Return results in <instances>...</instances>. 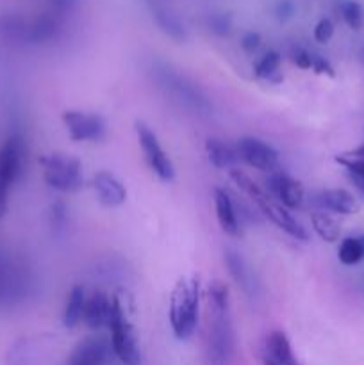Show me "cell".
Here are the masks:
<instances>
[{"label":"cell","mask_w":364,"mask_h":365,"mask_svg":"<svg viewBox=\"0 0 364 365\" xmlns=\"http://www.w3.org/2000/svg\"><path fill=\"white\" fill-rule=\"evenodd\" d=\"M200 282L198 278H181L170 296V324L178 341H188L198 324Z\"/></svg>","instance_id":"obj_1"},{"label":"cell","mask_w":364,"mask_h":365,"mask_svg":"<svg viewBox=\"0 0 364 365\" xmlns=\"http://www.w3.org/2000/svg\"><path fill=\"white\" fill-rule=\"evenodd\" d=\"M107 327L111 330V346L113 353L118 356L123 365H139L141 355H139L138 341H136L132 324L128 323L125 316L123 305L120 298L113 296L109 305V317H107Z\"/></svg>","instance_id":"obj_2"},{"label":"cell","mask_w":364,"mask_h":365,"mask_svg":"<svg viewBox=\"0 0 364 365\" xmlns=\"http://www.w3.org/2000/svg\"><path fill=\"white\" fill-rule=\"evenodd\" d=\"M39 164L43 166V178L50 187L61 192H77L84 185L82 178V164L77 157L66 153H50L41 157Z\"/></svg>","instance_id":"obj_3"},{"label":"cell","mask_w":364,"mask_h":365,"mask_svg":"<svg viewBox=\"0 0 364 365\" xmlns=\"http://www.w3.org/2000/svg\"><path fill=\"white\" fill-rule=\"evenodd\" d=\"M25 148L18 135H11L0 146V217L7 212L9 191L24 171Z\"/></svg>","instance_id":"obj_4"},{"label":"cell","mask_w":364,"mask_h":365,"mask_svg":"<svg viewBox=\"0 0 364 365\" xmlns=\"http://www.w3.org/2000/svg\"><path fill=\"white\" fill-rule=\"evenodd\" d=\"M207 365H231L234 359V330L228 312L213 310L206 344Z\"/></svg>","instance_id":"obj_5"},{"label":"cell","mask_w":364,"mask_h":365,"mask_svg":"<svg viewBox=\"0 0 364 365\" xmlns=\"http://www.w3.org/2000/svg\"><path fill=\"white\" fill-rule=\"evenodd\" d=\"M134 127L139 139V145H141V150L143 153H145V159L146 163H148L150 170H152L163 182L173 180V163H171L170 157L166 155V152L161 148L159 141H157V135L153 134L152 128H150L148 125L143 123V121H136Z\"/></svg>","instance_id":"obj_6"},{"label":"cell","mask_w":364,"mask_h":365,"mask_svg":"<svg viewBox=\"0 0 364 365\" xmlns=\"http://www.w3.org/2000/svg\"><path fill=\"white\" fill-rule=\"evenodd\" d=\"M63 123L71 141H100L106 135V121L98 114L64 110Z\"/></svg>","instance_id":"obj_7"},{"label":"cell","mask_w":364,"mask_h":365,"mask_svg":"<svg viewBox=\"0 0 364 365\" xmlns=\"http://www.w3.org/2000/svg\"><path fill=\"white\" fill-rule=\"evenodd\" d=\"M239 153V159L245 160L252 168L261 171L273 173L278 168V153L273 146L261 141L257 138H241L236 146Z\"/></svg>","instance_id":"obj_8"},{"label":"cell","mask_w":364,"mask_h":365,"mask_svg":"<svg viewBox=\"0 0 364 365\" xmlns=\"http://www.w3.org/2000/svg\"><path fill=\"white\" fill-rule=\"evenodd\" d=\"M159 82L166 91H170L175 96V100H178L184 106L193 107L195 110H206V113L209 110V102L198 91V88L186 82L184 77H181L178 73L170 71V68H163L161 70Z\"/></svg>","instance_id":"obj_9"},{"label":"cell","mask_w":364,"mask_h":365,"mask_svg":"<svg viewBox=\"0 0 364 365\" xmlns=\"http://www.w3.org/2000/svg\"><path fill=\"white\" fill-rule=\"evenodd\" d=\"M259 212H263V216H266L271 223L277 225L280 230H284L285 234L291 235L296 241H307L309 239V234H307L305 227L293 216L291 212H288L285 207L277 205V203L271 202L270 196H264L259 202H256Z\"/></svg>","instance_id":"obj_10"},{"label":"cell","mask_w":364,"mask_h":365,"mask_svg":"<svg viewBox=\"0 0 364 365\" xmlns=\"http://www.w3.org/2000/svg\"><path fill=\"white\" fill-rule=\"evenodd\" d=\"M259 356L263 365H300L295 353H293L288 335L280 330L271 331L264 339Z\"/></svg>","instance_id":"obj_11"},{"label":"cell","mask_w":364,"mask_h":365,"mask_svg":"<svg viewBox=\"0 0 364 365\" xmlns=\"http://www.w3.org/2000/svg\"><path fill=\"white\" fill-rule=\"evenodd\" d=\"M270 196L280 200L285 209H298L303 203V185L288 173L273 171L266 180Z\"/></svg>","instance_id":"obj_12"},{"label":"cell","mask_w":364,"mask_h":365,"mask_svg":"<svg viewBox=\"0 0 364 365\" xmlns=\"http://www.w3.org/2000/svg\"><path fill=\"white\" fill-rule=\"evenodd\" d=\"M113 346L103 337H88L79 342L70 355V365H107Z\"/></svg>","instance_id":"obj_13"},{"label":"cell","mask_w":364,"mask_h":365,"mask_svg":"<svg viewBox=\"0 0 364 365\" xmlns=\"http://www.w3.org/2000/svg\"><path fill=\"white\" fill-rule=\"evenodd\" d=\"M93 189L98 195L100 203L106 207H120L127 200V189L121 184L120 178L114 177L109 171H98L93 177Z\"/></svg>","instance_id":"obj_14"},{"label":"cell","mask_w":364,"mask_h":365,"mask_svg":"<svg viewBox=\"0 0 364 365\" xmlns=\"http://www.w3.org/2000/svg\"><path fill=\"white\" fill-rule=\"evenodd\" d=\"M214 209H216L218 223H220L221 230L231 237H241L243 230L241 225L238 221V214H236L234 203H232L231 196L223 191V189H214Z\"/></svg>","instance_id":"obj_15"},{"label":"cell","mask_w":364,"mask_h":365,"mask_svg":"<svg viewBox=\"0 0 364 365\" xmlns=\"http://www.w3.org/2000/svg\"><path fill=\"white\" fill-rule=\"evenodd\" d=\"M225 264H227L228 267V274H231L232 280L238 284V287L241 289L245 294H256V278H253L252 269H250L248 264L245 262V259H243L238 252H234V250H227V252H225Z\"/></svg>","instance_id":"obj_16"},{"label":"cell","mask_w":364,"mask_h":365,"mask_svg":"<svg viewBox=\"0 0 364 365\" xmlns=\"http://www.w3.org/2000/svg\"><path fill=\"white\" fill-rule=\"evenodd\" d=\"M109 305L111 299L102 291H95L89 298H86L84 314H82V319H84L86 327L91 328V330H100L103 324H107Z\"/></svg>","instance_id":"obj_17"},{"label":"cell","mask_w":364,"mask_h":365,"mask_svg":"<svg viewBox=\"0 0 364 365\" xmlns=\"http://www.w3.org/2000/svg\"><path fill=\"white\" fill-rule=\"evenodd\" d=\"M206 153L209 157L211 164L218 170H234L238 166L239 159V153L238 150L232 148L231 145H227L225 141L221 139H214L209 138L206 141Z\"/></svg>","instance_id":"obj_18"},{"label":"cell","mask_w":364,"mask_h":365,"mask_svg":"<svg viewBox=\"0 0 364 365\" xmlns=\"http://www.w3.org/2000/svg\"><path fill=\"white\" fill-rule=\"evenodd\" d=\"M320 205L330 212L355 214L359 212V202L345 189H327L318 198Z\"/></svg>","instance_id":"obj_19"},{"label":"cell","mask_w":364,"mask_h":365,"mask_svg":"<svg viewBox=\"0 0 364 365\" xmlns=\"http://www.w3.org/2000/svg\"><path fill=\"white\" fill-rule=\"evenodd\" d=\"M86 305V289L82 285H74L68 294L66 307L63 312V324L66 328H75L82 319Z\"/></svg>","instance_id":"obj_20"},{"label":"cell","mask_w":364,"mask_h":365,"mask_svg":"<svg viewBox=\"0 0 364 365\" xmlns=\"http://www.w3.org/2000/svg\"><path fill=\"white\" fill-rule=\"evenodd\" d=\"M13 269L14 267L11 266L6 253L0 252V307H2L7 299H11V296L16 292L18 278Z\"/></svg>","instance_id":"obj_21"},{"label":"cell","mask_w":364,"mask_h":365,"mask_svg":"<svg viewBox=\"0 0 364 365\" xmlns=\"http://www.w3.org/2000/svg\"><path fill=\"white\" fill-rule=\"evenodd\" d=\"M310 223H313L314 232L325 242H335L339 239V235H341V227H339L338 221L325 212H314L310 216Z\"/></svg>","instance_id":"obj_22"},{"label":"cell","mask_w":364,"mask_h":365,"mask_svg":"<svg viewBox=\"0 0 364 365\" xmlns=\"http://www.w3.org/2000/svg\"><path fill=\"white\" fill-rule=\"evenodd\" d=\"M338 257L341 260V264H345V266H355L360 260H364V250L360 246L359 237H346L339 245Z\"/></svg>","instance_id":"obj_23"},{"label":"cell","mask_w":364,"mask_h":365,"mask_svg":"<svg viewBox=\"0 0 364 365\" xmlns=\"http://www.w3.org/2000/svg\"><path fill=\"white\" fill-rule=\"evenodd\" d=\"M228 175H231L232 182H234V184L239 187V191H243L246 196H248V198H252L253 203L259 202V200L264 198V196H268L266 192H264L263 189H261L259 185H257L256 182L248 177V175L243 173V171L238 170V168H234V170L228 171Z\"/></svg>","instance_id":"obj_24"},{"label":"cell","mask_w":364,"mask_h":365,"mask_svg":"<svg viewBox=\"0 0 364 365\" xmlns=\"http://www.w3.org/2000/svg\"><path fill=\"white\" fill-rule=\"evenodd\" d=\"M280 61V53L275 52V50H270V52H266L259 61H257L256 68H253V73L259 78H271L278 71Z\"/></svg>","instance_id":"obj_25"},{"label":"cell","mask_w":364,"mask_h":365,"mask_svg":"<svg viewBox=\"0 0 364 365\" xmlns=\"http://www.w3.org/2000/svg\"><path fill=\"white\" fill-rule=\"evenodd\" d=\"M209 302L213 310L216 312H228V287L220 280L211 282L209 285Z\"/></svg>","instance_id":"obj_26"},{"label":"cell","mask_w":364,"mask_h":365,"mask_svg":"<svg viewBox=\"0 0 364 365\" xmlns=\"http://www.w3.org/2000/svg\"><path fill=\"white\" fill-rule=\"evenodd\" d=\"M341 14L343 20L348 24V27H352L353 31L360 29V25H363V9H360V6L355 0H343Z\"/></svg>","instance_id":"obj_27"},{"label":"cell","mask_w":364,"mask_h":365,"mask_svg":"<svg viewBox=\"0 0 364 365\" xmlns=\"http://www.w3.org/2000/svg\"><path fill=\"white\" fill-rule=\"evenodd\" d=\"M335 163L341 164L350 175H364V157H346L338 155Z\"/></svg>","instance_id":"obj_28"},{"label":"cell","mask_w":364,"mask_h":365,"mask_svg":"<svg viewBox=\"0 0 364 365\" xmlns=\"http://www.w3.org/2000/svg\"><path fill=\"white\" fill-rule=\"evenodd\" d=\"M332 34H334V24L328 18L320 20L316 27H314V39L318 43H327L332 38Z\"/></svg>","instance_id":"obj_29"},{"label":"cell","mask_w":364,"mask_h":365,"mask_svg":"<svg viewBox=\"0 0 364 365\" xmlns=\"http://www.w3.org/2000/svg\"><path fill=\"white\" fill-rule=\"evenodd\" d=\"M291 59H293V63H295L298 68H302V70H309V68H313L314 56H313V53L307 52V50L296 48V50H293Z\"/></svg>","instance_id":"obj_30"},{"label":"cell","mask_w":364,"mask_h":365,"mask_svg":"<svg viewBox=\"0 0 364 365\" xmlns=\"http://www.w3.org/2000/svg\"><path fill=\"white\" fill-rule=\"evenodd\" d=\"M313 70L316 71L318 75H328V77H335V71H334V68H332V64L321 56H314Z\"/></svg>","instance_id":"obj_31"},{"label":"cell","mask_w":364,"mask_h":365,"mask_svg":"<svg viewBox=\"0 0 364 365\" xmlns=\"http://www.w3.org/2000/svg\"><path fill=\"white\" fill-rule=\"evenodd\" d=\"M209 25L211 29L220 36L228 34V31H231V21H228V18L225 16H213L209 20Z\"/></svg>","instance_id":"obj_32"},{"label":"cell","mask_w":364,"mask_h":365,"mask_svg":"<svg viewBox=\"0 0 364 365\" xmlns=\"http://www.w3.org/2000/svg\"><path fill=\"white\" fill-rule=\"evenodd\" d=\"M261 45V36L257 32H246L241 38V46L246 52H253V50L259 48Z\"/></svg>","instance_id":"obj_33"},{"label":"cell","mask_w":364,"mask_h":365,"mask_svg":"<svg viewBox=\"0 0 364 365\" xmlns=\"http://www.w3.org/2000/svg\"><path fill=\"white\" fill-rule=\"evenodd\" d=\"M350 180H352L353 185L364 195V175H350Z\"/></svg>","instance_id":"obj_34"},{"label":"cell","mask_w":364,"mask_h":365,"mask_svg":"<svg viewBox=\"0 0 364 365\" xmlns=\"http://www.w3.org/2000/svg\"><path fill=\"white\" fill-rule=\"evenodd\" d=\"M346 157H364V143L360 146H357V148H353L352 152L345 153Z\"/></svg>","instance_id":"obj_35"},{"label":"cell","mask_w":364,"mask_h":365,"mask_svg":"<svg viewBox=\"0 0 364 365\" xmlns=\"http://www.w3.org/2000/svg\"><path fill=\"white\" fill-rule=\"evenodd\" d=\"M359 241H360V246H363V250H364V235H359Z\"/></svg>","instance_id":"obj_36"},{"label":"cell","mask_w":364,"mask_h":365,"mask_svg":"<svg viewBox=\"0 0 364 365\" xmlns=\"http://www.w3.org/2000/svg\"><path fill=\"white\" fill-rule=\"evenodd\" d=\"M360 57H363V61H364V48H363V52H360Z\"/></svg>","instance_id":"obj_37"}]
</instances>
